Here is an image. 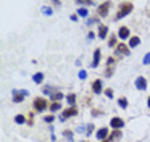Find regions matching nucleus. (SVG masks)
Segmentation results:
<instances>
[{
	"mask_svg": "<svg viewBox=\"0 0 150 142\" xmlns=\"http://www.w3.org/2000/svg\"><path fill=\"white\" fill-rule=\"evenodd\" d=\"M92 90H94L95 94H100L102 92V81L100 79H95L94 82H92Z\"/></svg>",
	"mask_w": 150,
	"mask_h": 142,
	"instance_id": "nucleus-12",
	"label": "nucleus"
},
{
	"mask_svg": "<svg viewBox=\"0 0 150 142\" xmlns=\"http://www.w3.org/2000/svg\"><path fill=\"white\" fill-rule=\"evenodd\" d=\"M105 94H107L108 99H111V97H113V90H110V89H107V92H105Z\"/></svg>",
	"mask_w": 150,
	"mask_h": 142,
	"instance_id": "nucleus-30",
	"label": "nucleus"
},
{
	"mask_svg": "<svg viewBox=\"0 0 150 142\" xmlns=\"http://www.w3.org/2000/svg\"><path fill=\"white\" fill-rule=\"evenodd\" d=\"M60 108H62V103H60V102H53L52 105H50V110H52L53 113H55V111H58Z\"/></svg>",
	"mask_w": 150,
	"mask_h": 142,
	"instance_id": "nucleus-19",
	"label": "nucleus"
},
{
	"mask_svg": "<svg viewBox=\"0 0 150 142\" xmlns=\"http://www.w3.org/2000/svg\"><path fill=\"white\" fill-rule=\"evenodd\" d=\"M123 126H124V121L121 118H118V116H115V118L110 119V128H113L115 131H120Z\"/></svg>",
	"mask_w": 150,
	"mask_h": 142,
	"instance_id": "nucleus-3",
	"label": "nucleus"
},
{
	"mask_svg": "<svg viewBox=\"0 0 150 142\" xmlns=\"http://www.w3.org/2000/svg\"><path fill=\"white\" fill-rule=\"evenodd\" d=\"M71 21H78V15H71Z\"/></svg>",
	"mask_w": 150,
	"mask_h": 142,
	"instance_id": "nucleus-32",
	"label": "nucleus"
},
{
	"mask_svg": "<svg viewBox=\"0 0 150 142\" xmlns=\"http://www.w3.org/2000/svg\"><path fill=\"white\" fill-rule=\"evenodd\" d=\"M118 105H120L121 108H124V110H126V108H127V100L124 99V97H121V99L118 100Z\"/></svg>",
	"mask_w": 150,
	"mask_h": 142,
	"instance_id": "nucleus-21",
	"label": "nucleus"
},
{
	"mask_svg": "<svg viewBox=\"0 0 150 142\" xmlns=\"http://www.w3.org/2000/svg\"><path fill=\"white\" fill-rule=\"evenodd\" d=\"M66 102H68L69 107H74V103H76V95H74V94H68V95H66Z\"/></svg>",
	"mask_w": 150,
	"mask_h": 142,
	"instance_id": "nucleus-14",
	"label": "nucleus"
},
{
	"mask_svg": "<svg viewBox=\"0 0 150 142\" xmlns=\"http://www.w3.org/2000/svg\"><path fill=\"white\" fill-rule=\"evenodd\" d=\"M78 115V110H76V107H69V108H66L65 111H63V116H62V121H65L66 118H71V116Z\"/></svg>",
	"mask_w": 150,
	"mask_h": 142,
	"instance_id": "nucleus-7",
	"label": "nucleus"
},
{
	"mask_svg": "<svg viewBox=\"0 0 150 142\" xmlns=\"http://www.w3.org/2000/svg\"><path fill=\"white\" fill-rule=\"evenodd\" d=\"M97 21H98L97 18H89V19H87V26H92V24H95Z\"/></svg>",
	"mask_w": 150,
	"mask_h": 142,
	"instance_id": "nucleus-27",
	"label": "nucleus"
},
{
	"mask_svg": "<svg viewBox=\"0 0 150 142\" xmlns=\"http://www.w3.org/2000/svg\"><path fill=\"white\" fill-rule=\"evenodd\" d=\"M42 13H44V15H47V16H52V15H53L52 8H49V6H44V8H42Z\"/></svg>",
	"mask_w": 150,
	"mask_h": 142,
	"instance_id": "nucleus-23",
	"label": "nucleus"
},
{
	"mask_svg": "<svg viewBox=\"0 0 150 142\" xmlns=\"http://www.w3.org/2000/svg\"><path fill=\"white\" fill-rule=\"evenodd\" d=\"M107 34H108V28L105 24H100L98 26V39H107Z\"/></svg>",
	"mask_w": 150,
	"mask_h": 142,
	"instance_id": "nucleus-9",
	"label": "nucleus"
},
{
	"mask_svg": "<svg viewBox=\"0 0 150 142\" xmlns=\"http://www.w3.org/2000/svg\"><path fill=\"white\" fill-rule=\"evenodd\" d=\"M131 11H132V3H129V2L121 3L120 10H118V13H116V19H121V18H124V16H127Z\"/></svg>",
	"mask_w": 150,
	"mask_h": 142,
	"instance_id": "nucleus-1",
	"label": "nucleus"
},
{
	"mask_svg": "<svg viewBox=\"0 0 150 142\" xmlns=\"http://www.w3.org/2000/svg\"><path fill=\"white\" fill-rule=\"evenodd\" d=\"M92 129H94V124H87V131H86V134L91 136L92 134Z\"/></svg>",
	"mask_w": 150,
	"mask_h": 142,
	"instance_id": "nucleus-29",
	"label": "nucleus"
},
{
	"mask_svg": "<svg viewBox=\"0 0 150 142\" xmlns=\"http://www.w3.org/2000/svg\"><path fill=\"white\" fill-rule=\"evenodd\" d=\"M50 97H52V100H53V102H60V100H62V99H63V97H65V95H63L62 92H57V94L53 92V94H52V95H50Z\"/></svg>",
	"mask_w": 150,
	"mask_h": 142,
	"instance_id": "nucleus-17",
	"label": "nucleus"
},
{
	"mask_svg": "<svg viewBox=\"0 0 150 142\" xmlns=\"http://www.w3.org/2000/svg\"><path fill=\"white\" fill-rule=\"evenodd\" d=\"M78 77H79V79L84 81L86 77H87V73H86V70H81V71H79V73H78Z\"/></svg>",
	"mask_w": 150,
	"mask_h": 142,
	"instance_id": "nucleus-24",
	"label": "nucleus"
},
{
	"mask_svg": "<svg viewBox=\"0 0 150 142\" xmlns=\"http://www.w3.org/2000/svg\"><path fill=\"white\" fill-rule=\"evenodd\" d=\"M78 16H81V18H87V16H89L87 8H79L78 10Z\"/></svg>",
	"mask_w": 150,
	"mask_h": 142,
	"instance_id": "nucleus-18",
	"label": "nucleus"
},
{
	"mask_svg": "<svg viewBox=\"0 0 150 142\" xmlns=\"http://www.w3.org/2000/svg\"><path fill=\"white\" fill-rule=\"evenodd\" d=\"M95 136H97L98 141H107L108 136H110V131H108V128H100V129L97 131V134H95Z\"/></svg>",
	"mask_w": 150,
	"mask_h": 142,
	"instance_id": "nucleus-6",
	"label": "nucleus"
},
{
	"mask_svg": "<svg viewBox=\"0 0 150 142\" xmlns=\"http://www.w3.org/2000/svg\"><path fill=\"white\" fill-rule=\"evenodd\" d=\"M108 8H110V2H103V3H100L98 5V16L100 18H105V16L108 15Z\"/></svg>",
	"mask_w": 150,
	"mask_h": 142,
	"instance_id": "nucleus-5",
	"label": "nucleus"
},
{
	"mask_svg": "<svg viewBox=\"0 0 150 142\" xmlns=\"http://www.w3.org/2000/svg\"><path fill=\"white\" fill-rule=\"evenodd\" d=\"M94 37H95V34H94V32H89V36H87V39H89V40H92Z\"/></svg>",
	"mask_w": 150,
	"mask_h": 142,
	"instance_id": "nucleus-31",
	"label": "nucleus"
},
{
	"mask_svg": "<svg viewBox=\"0 0 150 142\" xmlns=\"http://www.w3.org/2000/svg\"><path fill=\"white\" fill-rule=\"evenodd\" d=\"M34 108H36V111L42 113L44 110L47 108V102L42 99V97H37V99H34Z\"/></svg>",
	"mask_w": 150,
	"mask_h": 142,
	"instance_id": "nucleus-2",
	"label": "nucleus"
},
{
	"mask_svg": "<svg viewBox=\"0 0 150 142\" xmlns=\"http://www.w3.org/2000/svg\"><path fill=\"white\" fill-rule=\"evenodd\" d=\"M147 105H149V108H150V97L147 99Z\"/></svg>",
	"mask_w": 150,
	"mask_h": 142,
	"instance_id": "nucleus-33",
	"label": "nucleus"
},
{
	"mask_svg": "<svg viewBox=\"0 0 150 142\" xmlns=\"http://www.w3.org/2000/svg\"><path fill=\"white\" fill-rule=\"evenodd\" d=\"M116 53H121V55H124V57H129V55H131V52L127 50V45L120 44V45L116 47Z\"/></svg>",
	"mask_w": 150,
	"mask_h": 142,
	"instance_id": "nucleus-8",
	"label": "nucleus"
},
{
	"mask_svg": "<svg viewBox=\"0 0 150 142\" xmlns=\"http://www.w3.org/2000/svg\"><path fill=\"white\" fill-rule=\"evenodd\" d=\"M121 137V131H113L110 136H108V141H116V139Z\"/></svg>",
	"mask_w": 150,
	"mask_h": 142,
	"instance_id": "nucleus-16",
	"label": "nucleus"
},
{
	"mask_svg": "<svg viewBox=\"0 0 150 142\" xmlns=\"http://www.w3.org/2000/svg\"><path fill=\"white\" fill-rule=\"evenodd\" d=\"M98 63H100V50L97 48V50H94V60H92L91 66H92V68H97Z\"/></svg>",
	"mask_w": 150,
	"mask_h": 142,
	"instance_id": "nucleus-10",
	"label": "nucleus"
},
{
	"mask_svg": "<svg viewBox=\"0 0 150 142\" xmlns=\"http://www.w3.org/2000/svg\"><path fill=\"white\" fill-rule=\"evenodd\" d=\"M142 63H144V65H150V52H149V53H145V57H144Z\"/></svg>",
	"mask_w": 150,
	"mask_h": 142,
	"instance_id": "nucleus-25",
	"label": "nucleus"
},
{
	"mask_svg": "<svg viewBox=\"0 0 150 142\" xmlns=\"http://www.w3.org/2000/svg\"><path fill=\"white\" fill-rule=\"evenodd\" d=\"M63 134H65V137H68L69 142H73V132H71V131H65Z\"/></svg>",
	"mask_w": 150,
	"mask_h": 142,
	"instance_id": "nucleus-26",
	"label": "nucleus"
},
{
	"mask_svg": "<svg viewBox=\"0 0 150 142\" xmlns=\"http://www.w3.org/2000/svg\"><path fill=\"white\" fill-rule=\"evenodd\" d=\"M134 86H136L137 90H145V89H147V81H145V77H144V76L136 77V81H134Z\"/></svg>",
	"mask_w": 150,
	"mask_h": 142,
	"instance_id": "nucleus-4",
	"label": "nucleus"
},
{
	"mask_svg": "<svg viewBox=\"0 0 150 142\" xmlns=\"http://www.w3.org/2000/svg\"><path fill=\"white\" fill-rule=\"evenodd\" d=\"M53 119H55V116L50 115V116H45V118H44V121H45V123H52Z\"/></svg>",
	"mask_w": 150,
	"mask_h": 142,
	"instance_id": "nucleus-28",
	"label": "nucleus"
},
{
	"mask_svg": "<svg viewBox=\"0 0 150 142\" xmlns=\"http://www.w3.org/2000/svg\"><path fill=\"white\" fill-rule=\"evenodd\" d=\"M118 37H120L121 40L127 39V37H129V29L124 28V26H123V28H120V31H118Z\"/></svg>",
	"mask_w": 150,
	"mask_h": 142,
	"instance_id": "nucleus-11",
	"label": "nucleus"
},
{
	"mask_svg": "<svg viewBox=\"0 0 150 142\" xmlns=\"http://www.w3.org/2000/svg\"><path fill=\"white\" fill-rule=\"evenodd\" d=\"M139 44H140V39H139V37H136V36H132V37L129 39V47H131V48L137 47Z\"/></svg>",
	"mask_w": 150,
	"mask_h": 142,
	"instance_id": "nucleus-13",
	"label": "nucleus"
},
{
	"mask_svg": "<svg viewBox=\"0 0 150 142\" xmlns=\"http://www.w3.org/2000/svg\"><path fill=\"white\" fill-rule=\"evenodd\" d=\"M102 142H110V141H108V139H107V141H102Z\"/></svg>",
	"mask_w": 150,
	"mask_h": 142,
	"instance_id": "nucleus-34",
	"label": "nucleus"
},
{
	"mask_svg": "<svg viewBox=\"0 0 150 142\" xmlns=\"http://www.w3.org/2000/svg\"><path fill=\"white\" fill-rule=\"evenodd\" d=\"M15 123H18V124H24V123H26V118H24L23 115H16L15 116Z\"/></svg>",
	"mask_w": 150,
	"mask_h": 142,
	"instance_id": "nucleus-20",
	"label": "nucleus"
},
{
	"mask_svg": "<svg viewBox=\"0 0 150 142\" xmlns=\"http://www.w3.org/2000/svg\"><path fill=\"white\" fill-rule=\"evenodd\" d=\"M33 81H34L36 84H42V81H44V74H42V73H36V74L33 76Z\"/></svg>",
	"mask_w": 150,
	"mask_h": 142,
	"instance_id": "nucleus-15",
	"label": "nucleus"
},
{
	"mask_svg": "<svg viewBox=\"0 0 150 142\" xmlns=\"http://www.w3.org/2000/svg\"><path fill=\"white\" fill-rule=\"evenodd\" d=\"M116 42H118V37H110V40H108V45H110V47H118L116 45Z\"/></svg>",
	"mask_w": 150,
	"mask_h": 142,
	"instance_id": "nucleus-22",
	"label": "nucleus"
}]
</instances>
